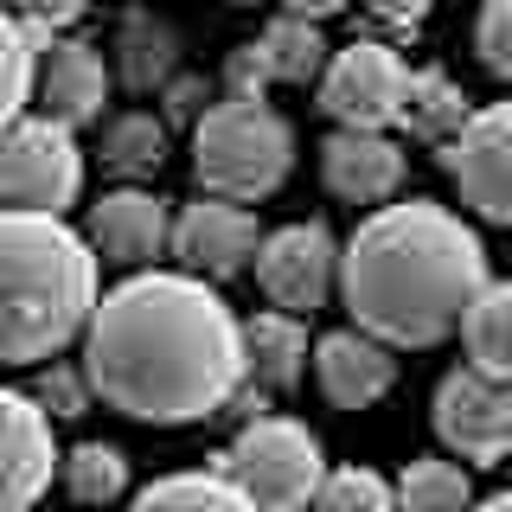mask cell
Here are the masks:
<instances>
[{"instance_id": "ba28073f", "label": "cell", "mask_w": 512, "mask_h": 512, "mask_svg": "<svg viewBox=\"0 0 512 512\" xmlns=\"http://www.w3.org/2000/svg\"><path fill=\"white\" fill-rule=\"evenodd\" d=\"M442 173L455 180L474 218L512 224V103L474 109L468 128L442 148Z\"/></svg>"}, {"instance_id": "30bf717a", "label": "cell", "mask_w": 512, "mask_h": 512, "mask_svg": "<svg viewBox=\"0 0 512 512\" xmlns=\"http://www.w3.org/2000/svg\"><path fill=\"white\" fill-rule=\"evenodd\" d=\"M256 282H263L269 308L308 320L327 301V288L340 282V244H333V231L320 218L269 231L263 250H256Z\"/></svg>"}, {"instance_id": "5bb4252c", "label": "cell", "mask_w": 512, "mask_h": 512, "mask_svg": "<svg viewBox=\"0 0 512 512\" xmlns=\"http://www.w3.org/2000/svg\"><path fill=\"white\" fill-rule=\"evenodd\" d=\"M410 160L384 128H333L320 141V180L346 205H391L404 192Z\"/></svg>"}, {"instance_id": "836d02e7", "label": "cell", "mask_w": 512, "mask_h": 512, "mask_svg": "<svg viewBox=\"0 0 512 512\" xmlns=\"http://www.w3.org/2000/svg\"><path fill=\"white\" fill-rule=\"evenodd\" d=\"M276 7H282V13H295V20H333L346 0H276Z\"/></svg>"}, {"instance_id": "ac0fdd59", "label": "cell", "mask_w": 512, "mask_h": 512, "mask_svg": "<svg viewBox=\"0 0 512 512\" xmlns=\"http://www.w3.org/2000/svg\"><path fill=\"white\" fill-rule=\"evenodd\" d=\"M116 71L128 90H167L180 77V32H173L160 13H128L116 32Z\"/></svg>"}, {"instance_id": "e0dca14e", "label": "cell", "mask_w": 512, "mask_h": 512, "mask_svg": "<svg viewBox=\"0 0 512 512\" xmlns=\"http://www.w3.org/2000/svg\"><path fill=\"white\" fill-rule=\"evenodd\" d=\"M244 378L263 391H295L308 378V320L282 308L244 320Z\"/></svg>"}, {"instance_id": "8992f818", "label": "cell", "mask_w": 512, "mask_h": 512, "mask_svg": "<svg viewBox=\"0 0 512 512\" xmlns=\"http://www.w3.org/2000/svg\"><path fill=\"white\" fill-rule=\"evenodd\" d=\"M84 192V148L77 128L52 116H20L0 128V212H58Z\"/></svg>"}, {"instance_id": "603a6c76", "label": "cell", "mask_w": 512, "mask_h": 512, "mask_svg": "<svg viewBox=\"0 0 512 512\" xmlns=\"http://www.w3.org/2000/svg\"><path fill=\"white\" fill-rule=\"evenodd\" d=\"M256 45H263L276 84H320V71H327V58H333L327 39H320V20H295V13H276Z\"/></svg>"}, {"instance_id": "4fadbf2b", "label": "cell", "mask_w": 512, "mask_h": 512, "mask_svg": "<svg viewBox=\"0 0 512 512\" xmlns=\"http://www.w3.org/2000/svg\"><path fill=\"white\" fill-rule=\"evenodd\" d=\"M84 237L103 263L141 276V269H154L160 256L173 250V212H167V199H154V192H141V186H116L90 205Z\"/></svg>"}, {"instance_id": "f546056e", "label": "cell", "mask_w": 512, "mask_h": 512, "mask_svg": "<svg viewBox=\"0 0 512 512\" xmlns=\"http://www.w3.org/2000/svg\"><path fill=\"white\" fill-rule=\"evenodd\" d=\"M269 84H276V71H269L263 45H237L231 58H224V96H244V103H269Z\"/></svg>"}, {"instance_id": "5b68a950", "label": "cell", "mask_w": 512, "mask_h": 512, "mask_svg": "<svg viewBox=\"0 0 512 512\" xmlns=\"http://www.w3.org/2000/svg\"><path fill=\"white\" fill-rule=\"evenodd\" d=\"M218 468L263 512H308L320 480H327V455H320V436H308V423H295V416H256V423H237Z\"/></svg>"}, {"instance_id": "ffe728a7", "label": "cell", "mask_w": 512, "mask_h": 512, "mask_svg": "<svg viewBox=\"0 0 512 512\" xmlns=\"http://www.w3.org/2000/svg\"><path fill=\"white\" fill-rule=\"evenodd\" d=\"M461 346H468V365L487 378L512 384V282H487L480 301L461 320Z\"/></svg>"}, {"instance_id": "cb8c5ba5", "label": "cell", "mask_w": 512, "mask_h": 512, "mask_svg": "<svg viewBox=\"0 0 512 512\" xmlns=\"http://www.w3.org/2000/svg\"><path fill=\"white\" fill-rule=\"evenodd\" d=\"M39 52H45L39 32L20 26L7 7H0V128H13L26 116L32 90H39Z\"/></svg>"}, {"instance_id": "4316f807", "label": "cell", "mask_w": 512, "mask_h": 512, "mask_svg": "<svg viewBox=\"0 0 512 512\" xmlns=\"http://www.w3.org/2000/svg\"><path fill=\"white\" fill-rule=\"evenodd\" d=\"M314 512H397V487L372 468H333L314 493Z\"/></svg>"}, {"instance_id": "d6a6232c", "label": "cell", "mask_w": 512, "mask_h": 512, "mask_svg": "<svg viewBox=\"0 0 512 512\" xmlns=\"http://www.w3.org/2000/svg\"><path fill=\"white\" fill-rule=\"evenodd\" d=\"M365 13H372L378 26H397V32H410V26H423L429 20V7L436 0H359Z\"/></svg>"}, {"instance_id": "7c38bea8", "label": "cell", "mask_w": 512, "mask_h": 512, "mask_svg": "<svg viewBox=\"0 0 512 512\" xmlns=\"http://www.w3.org/2000/svg\"><path fill=\"white\" fill-rule=\"evenodd\" d=\"M58 468H64V455L52 442L45 404L32 391L0 384V512H32Z\"/></svg>"}, {"instance_id": "7a4b0ae2", "label": "cell", "mask_w": 512, "mask_h": 512, "mask_svg": "<svg viewBox=\"0 0 512 512\" xmlns=\"http://www.w3.org/2000/svg\"><path fill=\"white\" fill-rule=\"evenodd\" d=\"M487 288V244L436 199L378 205L340 250L352 327L384 346H442Z\"/></svg>"}, {"instance_id": "9a60e30c", "label": "cell", "mask_w": 512, "mask_h": 512, "mask_svg": "<svg viewBox=\"0 0 512 512\" xmlns=\"http://www.w3.org/2000/svg\"><path fill=\"white\" fill-rule=\"evenodd\" d=\"M39 109L64 128H90L103 122V103H109V64L96 45L84 39H45L39 52Z\"/></svg>"}, {"instance_id": "83f0119b", "label": "cell", "mask_w": 512, "mask_h": 512, "mask_svg": "<svg viewBox=\"0 0 512 512\" xmlns=\"http://www.w3.org/2000/svg\"><path fill=\"white\" fill-rule=\"evenodd\" d=\"M474 52L487 64L493 77H506L512 84V0H487L474 20Z\"/></svg>"}, {"instance_id": "52a82bcc", "label": "cell", "mask_w": 512, "mask_h": 512, "mask_svg": "<svg viewBox=\"0 0 512 512\" xmlns=\"http://www.w3.org/2000/svg\"><path fill=\"white\" fill-rule=\"evenodd\" d=\"M410 77L416 71L384 39H352L320 71V109L340 128H391V122H404Z\"/></svg>"}, {"instance_id": "1f68e13d", "label": "cell", "mask_w": 512, "mask_h": 512, "mask_svg": "<svg viewBox=\"0 0 512 512\" xmlns=\"http://www.w3.org/2000/svg\"><path fill=\"white\" fill-rule=\"evenodd\" d=\"M160 96H167V122H186V128H199V116L212 109L205 103V77H173Z\"/></svg>"}, {"instance_id": "277c9868", "label": "cell", "mask_w": 512, "mask_h": 512, "mask_svg": "<svg viewBox=\"0 0 512 512\" xmlns=\"http://www.w3.org/2000/svg\"><path fill=\"white\" fill-rule=\"evenodd\" d=\"M288 167H295V128L269 103L224 96L192 128V173L212 199L256 205L288 180Z\"/></svg>"}, {"instance_id": "4dcf8cb0", "label": "cell", "mask_w": 512, "mask_h": 512, "mask_svg": "<svg viewBox=\"0 0 512 512\" xmlns=\"http://www.w3.org/2000/svg\"><path fill=\"white\" fill-rule=\"evenodd\" d=\"M0 7H7L20 26H32L39 39H52V32H64V26H77V20H84V7H90V0H0Z\"/></svg>"}, {"instance_id": "9c48e42d", "label": "cell", "mask_w": 512, "mask_h": 512, "mask_svg": "<svg viewBox=\"0 0 512 512\" xmlns=\"http://www.w3.org/2000/svg\"><path fill=\"white\" fill-rule=\"evenodd\" d=\"M436 436L448 455L480 461V468L506 461L512 455V384L474 372V365L448 372L436 384Z\"/></svg>"}, {"instance_id": "d4e9b609", "label": "cell", "mask_w": 512, "mask_h": 512, "mask_svg": "<svg viewBox=\"0 0 512 512\" xmlns=\"http://www.w3.org/2000/svg\"><path fill=\"white\" fill-rule=\"evenodd\" d=\"M397 512H474V487L461 474V461H410L397 480Z\"/></svg>"}, {"instance_id": "2e32d148", "label": "cell", "mask_w": 512, "mask_h": 512, "mask_svg": "<svg viewBox=\"0 0 512 512\" xmlns=\"http://www.w3.org/2000/svg\"><path fill=\"white\" fill-rule=\"evenodd\" d=\"M314 378H320V397L333 410H372L397 384V359L365 327H340L314 346Z\"/></svg>"}, {"instance_id": "d590c367", "label": "cell", "mask_w": 512, "mask_h": 512, "mask_svg": "<svg viewBox=\"0 0 512 512\" xmlns=\"http://www.w3.org/2000/svg\"><path fill=\"white\" fill-rule=\"evenodd\" d=\"M231 7H256V0H231Z\"/></svg>"}, {"instance_id": "3957f363", "label": "cell", "mask_w": 512, "mask_h": 512, "mask_svg": "<svg viewBox=\"0 0 512 512\" xmlns=\"http://www.w3.org/2000/svg\"><path fill=\"white\" fill-rule=\"evenodd\" d=\"M96 263L58 212H0V365H45L84 340L96 314Z\"/></svg>"}, {"instance_id": "8fae6325", "label": "cell", "mask_w": 512, "mask_h": 512, "mask_svg": "<svg viewBox=\"0 0 512 512\" xmlns=\"http://www.w3.org/2000/svg\"><path fill=\"white\" fill-rule=\"evenodd\" d=\"M256 250H263V231H256V212L237 199H192L180 218H173V256H180L186 276L205 282H231L256 269Z\"/></svg>"}, {"instance_id": "7402d4cb", "label": "cell", "mask_w": 512, "mask_h": 512, "mask_svg": "<svg viewBox=\"0 0 512 512\" xmlns=\"http://www.w3.org/2000/svg\"><path fill=\"white\" fill-rule=\"evenodd\" d=\"M167 160V116H148V109H122L103 128V167L122 173V180H148Z\"/></svg>"}, {"instance_id": "6da1fadb", "label": "cell", "mask_w": 512, "mask_h": 512, "mask_svg": "<svg viewBox=\"0 0 512 512\" xmlns=\"http://www.w3.org/2000/svg\"><path fill=\"white\" fill-rule=\"evenodd\" d=\"M84 378L135 423H205L244 391V320L218 282L141 269L96 301L84 327Z\"/></svg>"}, {"instance_id": "44dd1931", "label": "cell", "mask_w": 512, "mask_h": 512, "mask_svg": "<svg viewBox=\"0 0 512 512\" xmlns=\"http://www.w3.org/2000/svg\"><path fill=\"white\" fill-rule=\"evenodd\" d=\"M468 96H461V84L448 71H416L410 77V103H404V128L416 141H436V148H448V141L468 128Z\"/></svg>"}, {"instance_id": "484cf974", "label": "cell", "mask_w": 512, "mask_h": 512, "mask_svg": "<svg viewBox=\"0 0 512 512\" xmlns=\"http://www.w3.org/2000/svg\"><path fill=\"white\" fill-rule=\"evenodd\" d=\"M58 474H64V493H71L77 506H109V500H122V487H128V461H122L116 442H77Z\"/></svg>"}, {"instance_id": "f1b7e54d", "label": "cell", "mask_w": 512, "mask_h": 512, "mask_svg": "<svg viewBox=\"0 0 512 512\" xmlns=\"http://www.w3.org/2000/svg\"><path fill=\"white\" fill-rule=\"evenodd\" d=\"M32 397L45 404V416H64V423H71V416H84V410H90V397H96V391H90L84 365L71 372V365H58V359H52V372L39 378V391H32Z\"/></svg>"}, {"instance_id": "d6986e66", "label": "cell", "mask_w": 512, "mask_h": 512, "mask_svg": "<svg viewBox=\"0 0 512 512\" xmlns=\"http://www.w3.org/2000/svg\"><path fill=\"white\" fill-rule=\"evenodd\" d=\"M128 512H263V506L224 468H199V474H167L154 487H141Z\"/></svg>"}, {"instance_id": "e575fe53", "label": "cell", "mask_w": 512, "mask_h": 512, "mask_svg": "<svg viewBox=\"0 0 512 512\" xmlns=\"http://www.w3.org/2000/svg\"><path fill=\"white\" fill-rule=\"evenodd\" d=\"M474 512H512V487H506V493H493V500H480Z\"/></svg>"}]
</instances>
